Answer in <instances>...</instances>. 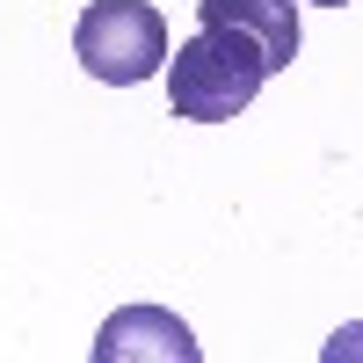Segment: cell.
Returning <instances> with one entry per match:
<instances>
[{
    "instance_id": "6da1fadb",
    "label": "cell",
    "mask_w": 363,
    "mask_h": 363,
    "mask_svg": "<svg viewBox=\"0 0 363 363\" xmlns=\"http://www.w3.org/2000/svg\"><path fill=\"white\" fill-rule=\"evenodd\" d=\"M80 66L109 87H138L167 66V22L145 0H87V15L73 22Z\"/></svg>"
},
{
    "instance_id": "7a4b0ae2",
    "label": "cell",
    "mask_w": 363,
    "mask_h": 363,
    "mask_svg": "<svg viewBox=\"0 0 363 363\" xmlns=\"http://www.w3.org/2000/svg\"><path fill=\"white\" fill-rule=\"evenodd\" d=\"M196 29L255 80L291 73L298 58V0H196Z\"/></svg>"
},
{
    "instance_id": "3957f363",
    "label": "cell",
    "mask_w": 363,
    "mask_h": 363,
    "mask_svg": "<svg viewBox=\"0 0 363 363\" xmlns=\"http://www.w3.org/2000/svg\"><path fill=\"white\" fill-rule=\"evenodd\" d=\"M255 95H262V80L247 66H233L203 29L189 44H174V73H167V109L174 116H189V124H233L240 109H255Z\"/></svg>"
},
{
    "instance_id": "277c9868",
    "label": "cell",
    "mask_w": 363,
    "mask_h": 363,
    "mask_svg": "<svg viewBox=\"0 0 363 363\" xmlns=\"http://www.w3.org/2000/svg\"><path fill=\"white\" fill-rule=\"evenodd\" d=\"M203 342L160 306H124L102 335H95V363H196Z\"/></svg>"
},
{
    "instance_id": "5b68a950",
    "label": "cell",
    "mask_w": 363,
    "mask_h": 363,
    "mask_svg": "<svg viewBox=\"0 0 363 363\" xmlns=\"http://www.w3.org/2000/svg\"><path fill=\"white\" fill-rule=\"evenodd\" d=\"M313 8H349V0H313Z\"/></svg>"
}]
</instances>
